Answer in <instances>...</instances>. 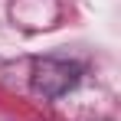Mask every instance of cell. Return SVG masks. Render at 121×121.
Returning a JSON list of instances; mask_svg holds the SVG:
<instances>
[{"instance_id":"cell-1","label":"cell","mask_w":121,"mask_h":121,"mask_svg":"<svg viewBox=\"0 0 121 121\" xmlns=\"http://www.w3.org/2000/svg\"><path fill=\"white\" fill-rule=\"evenodd\" d=\"M79 79V65H69V62L59 59H43L36 62V75H33V85L43 95H62L65 88H72Z\"/></svg>"}]
</instances>
